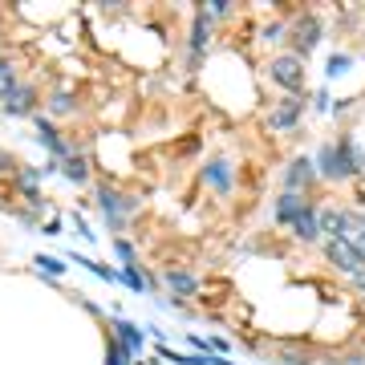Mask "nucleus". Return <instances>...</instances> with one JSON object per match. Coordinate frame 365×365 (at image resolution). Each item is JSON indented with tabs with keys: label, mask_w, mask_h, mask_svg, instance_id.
I'll return each instance as SVG.
<instances>
[{
	"label": "nucleus",
	"mask_w": 365,
	"mask_h": 365,
	"mask_svg": "<svg viewBox=\"0 0 365 365\" xmlns=\"http://www.w3.org/2000/svg\"><path fill=\"white\" fill-rule=\"evenodd\" d=\"M313 45H317V21L304 16V21H300V49H313Z\"/></svg>",
	"instance_id": "4468645a"
},
{
	"label": "nucleus",
	"mask_w": 365,
	"mask_h": 365,
	"mask_svg": "<svg viewBox=\"0 0 365 365\" xmlns=\"http://www.w3.org/2000/svg\"><path fill=\"white\" fill-rule=\"evenodd\" d=\"M0 102H4V110H9V114H29V110H33V90L16 81V86H13L9 93H4Z\"/></svg>",
	"instance_id": "20e7f679"
},
{
	"label": "nucleus",
	"mask_w": 365,
	"mask_h": 365,
	"mask_svg": "<svg viewBox=\"0 0 365 365\" xmlns=\"http://www.w3.org/2000/svg\"><path fill=\"white\" fill-rule=\"evenodd\" d=\"M297 118H300V102H292V98H288V102L272 114V126H276V130H284V126H292Z\"/></svg>",
	"instance_id": "9d476101"
},
{
	"label": "nucleus",
	"mask_w": 365,
	"mask_h": 365,
	"mask_svg": "<svg viewBox=\"0 0 365 365\" xmlns=\"http://www.w3.org/2000/svg\"><path fill=\"white\" fill-rule=\"evenodd\" d=\"M211 16H227V0H211Z\"/></svg>",
	"instance_id": "412c9836"
},
{
	"label": "nucleus",
	"mask_w": 365,
	"mask_h": 365,
	"mask_svg": "<svg viewBox=\"0 0 365 365\" xmlns=\"http://www.w3.org/2000/svg\"><path fill=\"white\" fill-rule=\"evenodd\" d=\"M167 280H170V288H175V292H195V288H199V280L191 272H170Z\"/></svg>",
	"instance_id": "ddd939ff"
},
{
	"label": "nucleus",
	"mask_w": 365,
	"mask_h": 365,
	"mask_svg": "<svg viewBox=\"0 0 365 365\" xmlns=\"http://www.w3.org/2000/svg\"><path fill=\"white\" fill-rule=\"evenodd\" d=\"M309 179H313V163H309V158H297V163L288 167V175H284V187L297 195L300 187H309Z\"/></svg>",
	"instance_id": "423d86ee"
},
{
	"label": "nucleus",
	"mask_w": 365,
	"mask_h": 365,
	"mask_svg": "<svg viewBox=\"0 0 365 365\" xmlns=\"http://www.w3.org/2000/svg\"><path fill=\"white\" fill-rule=\"evenodd\" d=\"M317 223H321L325 232H333L337 240H345V227H349V215H345V211H321V215H317Z\"/></svg>",
	"instance_id": "6e6552de"
},
{
	"label": "nucleus",
	"mask_w": 365,
	"mask_h": 365,
	"mask_svg": "<svg viewBox=\"0 0 365 365\" xmlns=\"http://www.w3.org/2000/svg\"><path fill=\"white\" fill-rule=\"evenodd\" d=\"M353 170H361V150L353 143H337V146H321V175L329 179H345Z\"/></svg>",
	"instance_id": "f257e3e1"
},
{
	"label": "nucleus",
	"mask_w": 365,
	"mask_h": 365,
	"mask_svg": "<svg viewBox=\"0 0 365 365\" xmlns=\"http://www.w3.org/2000/svg\"><path fill=\"white\" fill-rule=\"evenodd\" d=\"M16 86V78H13V66H9V61H0V98H4V93L13 90Z\"/></svg>",
	"instance_id": "2eb2a0df"
},
{
	"label": "nucleus",
	"mask_w": 365,
	"mask_h": 365,
	"mask_svg": "<svg viewBox=\"0 0 365 365\" xmlns=\"http://www.w3.org/2000/svg\"><path fill=\"white\" fill-rule=\"evenodd\" d=\"M118 256H122V260H126V264L134 260V248H130V244H126V240H118Z\"/></svg>",
	"instance_id": "aec40b11"
},
{
	"label": "nucleus",
	"mask_w": 365,
	"mask_h": 365,
	"mask_svg": "<svg viewBox=\"0 0 365 365\" xmlns=\"http://www.w3.org/2000/svg\"><path fill=\"white\" fill-rule=\"evenodd\" d=\"M207 182L215 187V191H227V187H232V170H227V163H211V167H207Z\"/></svg>",
	"instance_id": "9b49d317"
},
{
	"label": "nucleus",
	"mask_w": 365,
	"mask_h": 365,
	"mask_svg": "<svg viewBox=\"0 0 365 365\" xmlns=\"http://www.w3.org/2000/svg\"><path fill=\"white\" fill-rule=\"evenodd\" d=\"M292 232L300 235V240H317V232H321V223H317V211H300L297 220H292Z\"/></svg>",
	"instance_id": "1a4fd4ad"
},
{
	"label": "nucleus",
	"mask_w": 365,
	"mask_h": 365,
	"mask_svg": "<svg viewBox=\"0 0 365 365\" xmlns=\"http://www.w3.org/2000/svg\"><path fill=\"white\" fill-rule=\"evenodd\" d=\"M66 175L73 182H81V179H86V163H81V158H66Z\"/></svg>",
	"instance_id": "dca6fc26"
},
{
	"label": "nucleus",
	"mask_w": 365,
	"mask_h": 365,
	"mask_svg": "<svg viewBox=\"0 0 365 365\" xmlns=\"http://www.w3.org/2000/svg\"><path fill=\"white\" fill-rule=\"evenodd\" d=\"M110 365H122V345H110Z\"/></svg>",
	"instance_id": "4be33fe9"
},
{
	"label": "nucleus",
	"mask_w": 365,
	"mask_h": 365,
	"mask_svg": "<svg viewBox=\"0 0 365 365\" xmlns=\"http://www.w3.org/2000/svg\"><path fill=\"white\" fill-rule=\"evenodd\" d=\"M272 78L280 81V86H288V90H297L300 86V61L297 57H280L272 66Z\"/></svg>",
	"instance_id": "39448f33"
},
{
	"label": "nucleus",
	"mask_w": 365,
	"mask_h": 365,
	"mask_svg": "<svg viewBox=\"0 0 365 365\" xmlns=\"http://www.w3.org/2000/svg\"><path fill=\"white\" fill-rule=\"evenodd\" d=\"M122 280H126V284H130L134 292H143V280H138V272H134L130 264H126V268H122Z\"/></svg>",
	"instance_id": "6ab92c4d"
},
{
	"label": "nucleus",
	"mask_w": 365,
	"mask_h": 365,
	"mask_svg": "<svg viewBox=\"0 0 365 365\" xmlns=\"http://www.w3.org/2000/svg\"><path fill=\"white\" fill-rule=\"evenodd\" d=\"M37 264H41V268H45V272H49V276L66 272V264H61V260H53V256H37Z\"/></svg>",
	"instance_id": "a211bd4d"
},
{
	"label": "nucleus",
	"mask_w": 365,
	"mask_h": 365,
	"mask_svg": "<svg viewBox=\"0 0 365 365\" xmlns=\"http://www.w3.org/2000/svg\"><path fill=\"white\" fill-rule=\"evenodd\" d=\"M300 211H304V199L292 195V191H284V195H280V203H276V220H280V223H292Z\"/></svg>",
	"instance_id": "0eeeda50"
},
{
	"label": "nucleus",
	"mask_w": 365,
	"mask_h": 365,
	"mask_svg": "<svg viewBox=\"0 0 365 365\" xmlns=\"http://www.w3.org/2000/svg\"><path fill=\"white\" fill-rule=\"evenodd\" d=\"M118 341H122V349H126V353H138V345H143V337H138V329H134L130 321H122V325H118Z\"/></svg>",
	"instance_id": "f8f14e48"
},
{
	"label": "nucleus",
	"mask_w": 365,
	"mask_h": 365,
	"mask_svg": "<svg viewBox=\"0 0 365 365\" xmlns=\"http://www.w3.org/2000/svg\"><path fill=\"white\" fill-rule=\"evenodd\" d=\"M98 203H102V211L110 215V223H122V220L134 211L130 199H122L118 191H110V187H102V191H98Z\"/></svg>",
	"instance_id": "7ed1b4c3"
},
{
	"label": "nucleus",
	"mask_w": 365,
	"mask_h": 365,
	"mask_svg": "<svg viewBox=\"0 0 365 365\" xmlns=\"http://www.w3.org/2000/svg\"><path fill=\"white\" fill-rule=\"evenodd\" d=\"M329 260L337 264L341 272H353V276H365V260H361V252L353 248L349 240H333V244H329Z\"/></svg>",
	"instance_id": "f03ea898"
},
{
	"label": "nucleus",
	"mask_w": 365,
	"mask_h": 365,
	"mask_svg": "<svg viewBox=\"0 0 365 365\" xmlns=\"http://www.w3.org/2000/svg\"><path fill=\"white\" fill-rule=\"evenodd\" d=\"M53 114H69V110H73V98H69V93H53Z\"/></svg>",
	"instance_id": "f3484780"
}]
</instances>
